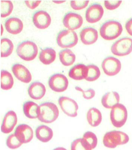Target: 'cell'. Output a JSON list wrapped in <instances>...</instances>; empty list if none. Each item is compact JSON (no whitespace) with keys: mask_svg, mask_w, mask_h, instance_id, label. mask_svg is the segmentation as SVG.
Masks as SVG:
<instances>
[{"mask_svg":"<svg viewBox=\"0 0 132 150\" xmlns=\"http://www.w3.org/2000/svg\"><path fill=\"white\" fill-rule=\"evenodd\" d=\"M16 53L25 61L33 60L38 54V47L35 43L30 40L20 42L16 47Z\"/></svg>","mask_w":132,"mask_h":150,"instance_id":"277c9868","label":"cell"},{"mask_svg":"<svg viewBox=\"0 0 132 150\" xmlns=\"http://www.w3.org/2000/svg\"><path fill=\"white\" fill-rule=\"evenodd\" d=\"M36 138L42 142H47L52 139L53 136V132L49 127L45 125H40L35 130Z\"/></svg>","mask_w":132,"mask_h":150,"instance_id":"7402d4cb","label":"cell"},{"mask_svg":"<svg viewBox=\"0 0 132 150\" xmlns=\"http://www.w3.org/2000/svg\"><path fill=\"white\" fill-rule=\"evenodd\" d=\"M14 84L12 75L6 70H2L1 72V87L5 91L11 89Z\"/></svg>","mask_w":132,"mask_h":150,"instance_id":"4316f807","label":"cell"},{"mask_svg":"<svg viewBox=\"0 0 132 150\" xmlns=\"http://www.w3.org/2000/svg\"><path fill=\"white\" fill-rule=\"evenodd\" d=\"M22 143L20 142L16 135L11 134L8 136L6 139V145L11 149H16L22 146Z\"/></svg>","mask_w":132,"mask_h":150,"instance_id":"d6a6232c","label":"cell"},{"mask_svg":"<svg viewBox=\"0 0 132 150\" xmlns=\"http://www.w3.org/2000/svg\"><path fill=\"white\" fill-rule=\"evenodd\" d=\"M89 2V1H71V6L74 10H81L87 7Z\"/></svg>","mask_w":132,"mask_h":150,"instance_id":"836d02e7","label":"cell"},{"mask_svg":"<svg viewBox=\"0 0 132 150\" xmlns=\"http://www.w3.org/2000/svg\"><path fill=\"white\" fill-rule=\"evenodd\" d=\"M104 12V9L100 4L98 3L91 4L86 11V20L87 22L91 24L95 23L102 18Z\"/></svg>","mask_w":132,"mask_h":150,"instance_id":"7c38bea8","label":"cell"},{"mask_svg":"<svg viewBox=\"0 0 132 150\" xmlns=\"http://www.w3.org/2000/svg\"><path fill=\"white\" fill-rule=\"evenodd\" d=\"M56 42L60 47L71 48L78 44V37L74 31L63 30L58 34Z\"/></svg>","mask_w":132,"mask_h":150,"instance_id":"8992f818","label":"cell"},{"mask_svg":"<svg viewBox=\"0 0 132 150\" xmlns=\"http://www.w3.org/2000/svg\"><path fill=\"white\" fill-rule=\"evenodd\" d=\"M28 95L34 100H40L44 96L46 88L44 85L39 81L33 82L29 85Z\"/></svg>","mask_w":132,"mask_h":150,"instance_id":"ac0fdd59","label":"cell"},{"mask_svg":"<svg viewBox=\"0 0 132 150\" xmlns=\"http://www.w3.org/2000/svg\"><path fill=\"white\" fill-rule=\"evenodd\" d=\"M59 59L61 63L64 66H70L75 62L76 55L71 50L66 49L60 51L59 53Z\"/></svg>","mask_w":132,"mask_h":150,"instance_id":"484cf974","label":"cell"},{"mask_svg":"<svg viewBox=\"0 0 132 150\" xmlns=\"http://www.w3.org/2000/svg\"><path fill=\"white\" fill-rule=\"evenodd\" d=\"M14 45L11 40L7 38L1 40V57H7L12 54Z\"/></svg>","mask_w":132,"mask_h":150,"instance_id":"83f0119b","label":"cell"},{"mask_svg":"<svg viewBox=\"0 0 132 150\" xmlns=\"http://www.w3.org/2000/svg\"><path fill=\"white\" fill-rule=\"evenodd\" d=\"M87 75V65L84 64H77L69 70L68 76L75 80L86 79Z\"/></svg>","mask_w":132,"mask_h":150,"instance_id":"ffe728a7","label":"cell"},{"mask_svg":"<svg viewBox=\"0 0 132 150\" xmlns=\"http://www.w3.org/2000/svg\"><path fill=\"white\" fill-rule=\"evenodd\" d=\"M13 5L10 1H1V16L6 18L12 13Z\"/></svg>","mask_w":132,"mask_h":150,"instance_id":"4dcf8cb0","label":"cell"},{"mask_svg":"<svg viewBox=\"0 0 132 150\" xmlns=\"http://www.w3.org/2000/svg\"><path fill=\"white\" fill-rule=\"evenodd\" d=\"M82 138L91 150L96 148L97 144V138L94 133L87 131L85 133Z\"/></svg>","mask_w":132,"mask_h":150,"instance_id":"f546056e","label":"cell"},{"mask_svg":"<svg viewBox=\"0 0 132 150\" xmlns=\"http://www.w3.org/2000/svg\"><path fill=\"white\" fill-rule=\"evenodd\" d=\"M14 134L23 144H27L33 138V131L28 125L20 124L16 128Z\"/></svg>","mask_w":132,"mask_h":150,"instance_id":"5bb4252c","label":"cell"},{"mask_svg":"<svg viewBox=\"0 0 132 150\" xmlns=\"http://www.w3.org/2000/svg\"><path fill=\"white\" fill-rule=\"evenodd\" d=\"M18 122V117L13 111H9L5 115L3 120L1 131L4 134H9L12 132Z\"/></svg>","mask_w":132,"mask_h":150,"instance_id":"9a60e30c","label":"cell"},{"mask_svg":"<svg viewBox=\"0 0 132 150\" xmlns=\"http://www.w3.org/2000/svg\"><path fill=\"white\" fill-rule=\"evenodd\" d=\"M128 119V111L122 104L118 103L111 109L110 120L116 128H121L126 124Z\"/></svg>","mask_w":132,"mask_h":150,"instance_id":"5b68a950","label":"cell"},{"mask_svg":"<svg viewBox=\"0 0 132 150\" xmlns=\"http://www.w3.org/2000/svg\"><path fill=\"white\" fill-rule=\"evenodd\" d=\"M122 30L120 23L115 20H109L101 26L100 35L104 40H112L118 38L122 33Z\"/></svg>","mask_w":132,"mask_h":150,"instance_id":"6da1fadb","label":"cell"},{"mask_svg":"<svg viewBox=\"0 0 132 150\" xmlns=\"http://www.w3.org/2000/svg\"><path fill=\"white\" fill-rule=\"evenodd\" d=\"M40 106L32 101H26L23 104V112L26 117L30 119L38 118Z\"/></svg>","mask_w":132,"mask_h":150,"instance_id":"cb8c5ba5","label":"cell"},{"mask_svg":"<svg viewBox=\"0 0 132 150\" xmlns=\"http://www.w3.org/2000/svg\"><path fill=\"white\" fill-rule=\"evenodd\" d=\"M48 84L52 91L62 93L67 89L68 81L66 77L61 74H55L49 77Z\"/></svg>","mask_w":132,"mask_h":150,"instance_id":"ba28073f","label":"cell"},{"mask_svg":"<svg viewBox=\"0 0 132 150\" xmlns=\"http://www.w3.org/2000/svg\"><path fill=\"white\" fill-rule=\"evenodd\" d=\"M53 2H55L56 3H57V4H61V3L65 2V1H53Z\"/></svg>","mask_w":132,"mask_h":150,"instance_id":"ab89813d","label":"cell"},{"mask_svg":"<svg viewBox=\"0 0 132 150\" xmlns=\"http://www.w3.org/2000/svg\"><path fill=\"white\" fill-rule=\"evenodd\" d=\"M126 29L131 36H132V18L127 21L126 23Z\"/></svg>","mask_w":132,"mask_h":150,"instance_id":"74e56055","label":"cell"},{"mask_svg":"<svg viewBox=\"0 0 132 150\" xmlns=\"http://www.w3.org/2000/svg\"><path fill=\"white\" fill-rule=\"evenodd\" d=\"M87 120L91 126H98L102 120V115L101 111L95 107L91 108L87 112Z\"/></svg>","mask_w":132,"mask_h":150,"instance_id":"603a6c76","label":"cell"},{"mask_svg":"<svg viewBox=\"0 0 132 150\" xmlns=\"http://www.w3.org/2000/svg\"><path fill=\"white\" fill-rule=\"evenodd\" d=\"M111 50L112 53L115 55H128L132 52V38H123L117 40L113 43Z\"/></svg>","mask_w":132,"mask_h":150,"instance_id":"52a82bcc","label":"cell"},{"mask_svg":"<svg viewBox=\"0 0 132 150\" xmlns=\"http://www.w3.org/2000/svg\"><path fill=\"white\" fill-rule=\"evenodd\" d=\"M38 119L41 122L50 124L55 122L59 116L57 106L52 102H44L39 106Z\"/></svg>","mask_w":132,"mask_h":150,"instance_id":"7a4b0ae2","label":"cell"},{"mask_svg":"<svg viewBox=\"0 0 132 150\" xmlns=\"http://www.w3.org/2000/svg\"><path fill=\"white\" fill-rule=\"evenodd\" d=\"M56 58V51L51 47H46L42 50L40 53L39 59L45 65H49L55 61Z\"/></svg>","mask_w":132,"mask_h":150,"instance_id":"d4e9b609","label":"cell"},{"mask_svg":"<svg viewBox=\"0 0 132 150\" xmlns=\"http://www.w3.org/2000/svg\"><path fill=\"white\" fill-rule=\"evenodd\" d=\"M121 3L122 1H104V6L108 10H114L120 6Z\"/></svg>","mask_w":132,"mask_h":150,"instance_id":"d590c367","label":"cell"},{"mask_svg":"<svg viewBox=\"0 0 132 150\" xmlns=\"http://www.w3.org/2000/svg\"><path fill=\"white\" fill-rule=\"evenodd\" d=\"M102 67L106 75L109 76H113L119 73L121 64L118 59L112 56H108L103 60Z\"/></svg>","mask_w":132,"mask_h":150,"instance_id":"9c48e42d","label":"cell"},{"mask_svg":"<svg viewBox=\"0 0 132 150\" xmlns=\"http://www.w3.org/2000/svg\"><path fill=\"white\" fill-rule=\"evenodd\" d=\"M5 26L8 33L16 35L22 31L24 25L20 18L16 17H11L6 20Z\"/></svg>","mask_w":132,"mask_h":150,"instance_id":"d6986e66","label":"cell"},{"mask_svg":"<svg viewBox=\"0 0 132 150\" xmlns=\"http://www.w3.org/2000/svg\"><path fill=\"white\" fill-rule=\"evenodd\" d=\"M81 42L85 45H90L97 42L98 38V32L92 27H85L80 33Z\"/></svg>","mask_w":132,"mask_h":150,"instance_id":"e0dca14e","label":"cell"},{"mask_svg":"<svg viewBox=\"0 0 132 150\" xmlns=\"http://www.w3.org/2000/svg\"><path fill=\"white\" fill-rule=\"evenodd\" d=\"M87 75L85 80L87 81H95L101 76V71L99 67L95 64L87 65Z\"/></svg>","mask_w":132,"mask_h":150,"instance_id":"f1b7e54d","label":"cell"},{"mask_svg":"<svg viewBox=\"0 0 132 150\" xmlns=\"http://www.w3.org/2000/svg\"><path fill=\"white\" fill-rule=\"evenodd\" d=\"M71 150H92L83 138H78L71 142Z\"/></svg>","mask_w":132,"mask_h":150,"instance_id":"1f68e13d","label":"cell"},{"mask_svg":"<svg viewBox=\"0 0 132 150\" xmlns=\"http://www.w3.org/2000/svg\"><path fill=\"white\" fill-rule=\"evenodd\" d=\"M58 104L62 110L68 117H75L78 115V105L73 99L68 97H61L58 99Z\"/></svg>","mask_w":132,"mask_h":150,"instance_id":"30bf717a","label":"cell"},{"mask_svg":"<svg viewBox=\"0 0 132 150\" xmlns=\"http://www.w3.org/2000/svg\"><path fill=\"white\" fill-rule=\"evenodd\" d=\"M51 18L49 14L44 10H39L34 13L32 21L34 26L40 29H45L51 23Z\"/></svg>","mask_w":132,"mask_h":150,"instance_id":"4fadbf2b","label":"cell"},{"mask_svg":"<svg viewBox=\"0 0 132 150\" xmlns=\"http://www.w3.org/2000/svg\"><path fill=\"white\" fill-rule=\"evenodd\" d=\"M53 150H67L66 149L64 148L63 147H58L54 149Z\"/></svg>","mask_w":132,"mask_h":150,"instance_id":"f35d334b","label":"cell"},{"mask_svg":"<svg viewBox=\"0 0 132 150\" xmlns=\"http://www.w3.org/2000/svg\"><path fill=\"white\" fill-rule=\"evenodd\" d=\"M120 101V96L116 91H111L105 93L102 98V104L104 108L112 109L118 104Z\"/></svg>","mask_w":132,"mask_h":150,"instance_id":"44dd1931","label":"cell"},{"mask_svg":"<svg viewBox=\"0 0 132 150\" xmlns=\"http://www.w3.org/2000/svg\"><path fill=\"white\" fill-rule=\"evenodd\" d=\"M128 141V135L120 131L113 130L107 132L103 137L104 145L108 148H115L118 146L126 144Z\"/></svg>","mask_w":132,"mask_h":150,"instance_id":"3957f363","label":"cell"},{"mask_svg":"<svg viewBox=\"0 0 132 150\" xmlns=\"http://www.w3.org/2000/svg\"><path fill=\"white\" fill-rule=\"evenodd\" d=\"M83 18L80 14L74 12H67L64 16L63 24L65 28L68 30H77L83 24Z\"/></svg>","mask_w":132,"mask_h":150,"instance_id":"8fae6325","label":"cell"},{"mask_svg":"<svg viewBox=\"0 0 132 150\" xmlns=\"http://www.w3.org/2000/svg\"><path fill=\"white\" fill-rule=\"evenodd\" d=\"M41 1H25V4L26 6L28 8L31 9H34L37 7L40 3H41Z\"/></svg>","mask_w":132,"mask_h":150,"instance_id":"8d00e7d4","label":"cell"},{"mask_svg":"<svg viewBox=\"0 0 132 150\" xmlns=\"http://www.w3.org/2000/svg\"><path fill=\"white\" fill-rule=\"evenodd\" d=\"M75 88L77 91H81L83 94V98H85V99H87V100L92 99L95 95V90H93L92 88H89V89H87V91H84L79 86H76L75 87Z\"/></svg>","mask_w":132,"mask_h":150,"instance_id":"e575fe53","label":"cell"},{"mask_svg":"<svg viewBox=\"0 0 132 150\" xmlns=\"http://www.w3.org/2000/svg\"><path fill=\"white\" fill-rule=\"evenodd\" d=\"M11 71L19 81L25 83H29L31 81V74L24 65L19 63L14 64L11 67Z\"/></svg>","mask_w":132,"mask_h":150,"instance_id":"2e32d148","label":"cell"}]
</instances>
